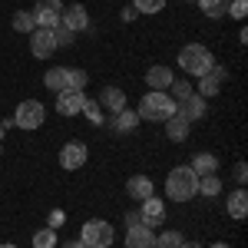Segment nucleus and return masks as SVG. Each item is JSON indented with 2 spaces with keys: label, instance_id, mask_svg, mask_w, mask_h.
Here are the masks:
<instances>
[{
  "label": "nucleus",
  "instance_id": "nucleus-20",
  "mask_svg": "<svg viewBox=\"0 0 248 248\" xmlns=\"http://www.w3.org/2000/svg\"><path fill=\"white\" fill-rule=\"evenodd\" d=\"M136 126H139V116H136V109H129V106H126V109L113 113V129H116V133L129 136V133L136 129Z\"/></svg>",
  "mask_w": 248,
  "mask_h": 248
},
{
  "label": "nucleus",
  "instance_id": "nucleus-10",
  "mask_svg": "<svg viewBox=\"0 0 248 248\" xmlns=\"http://www.w3.org/2000/svg\"><path fill=\"white\" fill-rule=\"evenodd\" d=\"M139 218H142V225H149V229L166 225V202L155 199V195H149V199L139 205Z\"/></svg>",
  "mask_w": 248,
  "mask_h": 248
},
{
  "label": "nucleus",
  "instance_id": "nucleus-22",
  "mask_svg": "<svg viewBox=\"0 0 248 248\" xmlns=\"http://www.w3.org/2000/svg\"><path fill=\"white\" fill-rule=\"evenodd\" d=\"M199 7H202V14L209 20H222L225 14H229V3L232 0H195Z\"/></svg>",
  "mask_w": 248,
  "mask_h": 248
},
{
  "label": "nucleus",
  "instance_id": "nucleus-3",
  "mask_svg": "<svg viewBox=\"0 0 248 248\" xmlns=\"http://www.w3.org/2000/svg\"><path fill=\"white\" fill-rule=\"evenodd\" d=\"M139 119H149V123H166L169 116H175V99L169 93H159V90H149V93L139 99V109H136Z\"/></svg>",
  "mask_w": 248,
  "mask_h": 248
},
{
  "label": "nucleus",
  "instance_id": "nucleus-27",
  "mask_svg": "<svg viewBox=\"0 0 248 248\" xmlns=\"http://www.w3.org/2000/svg\"><path fill=\"white\" fill-rule=\"evenodd\" d=\"M199 192L209 195V199L222 195V179H218V175H199Z\"/></svg>",
  "mask_w": 248,
  "mask_h": 248
},
{
  "label": "nucleus",
  "instance_id": "nucleus-43",
  "mask_svg": "<svg viewBox=\"0 0 248 248\" xmlns=\"http://www.w3.org/2000/svg\"><path fill=\"white\" fill-rule=\"evenodd\" d=\"M0 155H3V149H0Z\"/></svg>",
  "mask_w": 248,
  "mask_h": 248
},
{
  "label": "nucleus",
  "instance_id": "nucleus-32",
  "mask_svg": "<svg viewBox=\"0 0 248 248\" xmlns=\"http://www.w3.org/2000/svg\"><path fill=\"white\" fill-rule=\"evenodd\" d=\"M53 40H57V50H60V46H73L77 33H70L66 27H57V30H53Z\"/></svg>",
  "mask_w": 248,
  "mask_h": 248
},
{
  "label": "nucleus",
  "instance_id": "nucleus-19",
  "mask_svg": "<svg viewBox=\"0 0 248 248\" xmlns=\"http://www.w3.org/2000/svg\"><path fill=\"white\" fill-rule=\"evenodd\" d=\"M189 169L195 172V175H215V172H218V155L195 153V155H192V162H189Z\"/></svg>",
  "mask_w": 248,
  "mask_h": 248
},
{
  "label": "nucleus",
  "instance_id": "nucleus-41",
  "mask_svg": "<svg viewBox=\"0 0 248 248\" xmlns=\"http://www.w3.org/2000/svg\"><path fill=\"white\" fill-rule=\"evenodd\" d=\"M0 248H17V245H10V242H3V245H0Z\"/></svg>",
  "mask_w": 248,
  "mask_h": 248
},
{
  "label": "nucleus",
  "instance_id": "nucleus-37",
  "mask_svg": "<svg viewBox=\"0 0 248 248\" xmlns=\"http://www.w3.org/2000/svg\"><path fill=\"white\" fill-rule=\"evenodd\" d=\"M119 17H123V23H129V20H136V10H133V7H123Z\"/></svg>",
  "mask_w": 248,
  "mask_h": 248
},
{
  "label": "nucleus",
  "instance_id": "nucleus-2",
  "mask_svg": "<svg viewBox=\"0 0 248 248\" xmlns=\"http://www.w3.org/2000/svg\"><path fill=\"white\" fill-rule=\"evenodd\" d=\"M212 66H215V57H212L209 46H202V43H186V46L179 50V70L189 73L192 79L205 77Z\"/></svg>",
  "mask_w": 248,
  "mask_h": 248
},
{
  "label": "nucleus",
  "instance_id": "nucleus-1",
  "mask_svg": "<svg viewBox=\"0 0 248 248\" xmlns=\"http://www.w3.org/2000/svg\"><path fill=\"white\" fill-rule=\"evenodd\" d=\"M195 195H199V175L189 166H175L166 175V199H172V202H192Z\"/></svg>",
  "mask_w": 248,
  "mask_h": 248
},
{
  "label": "nucleus",
  "instance_id": "nucleus-9",
  "mask_svg": "<svg viewBox=\"0 0 248 248\" xmlns=\"http://www.w3.org/2000/svg\"><path fill=\"white\" fill-rule=\"evenodd\" d=\"M60 27H66L70 33H83V30H90V10H86L83 3H70V7H63V14H60Z\"/></svg>",
  "mask_w": 248,
  "mask_h": 248
},
{
  "label": "nucleus",
  "instance_id": "nucleus-40",
  "mask_svg": "<svg viewBox=\"0 0 248 248\" xmlns=\"http://www.w3.org/2000/svg\"><path fill=\"white\" fill-rule=\"evenodd\" d=\"M3 133H7V126H3V119H0V139H3Z\"/></svg>",
  "mask_w": 248,
  "mask_h": 248
},
{
  "label": "nucleus",
  "instance_id": "nucleus-18",
  "mask_svg": "<svg viewBox=\"0 0 248 248\" xmlns=\"http://www.w3.org/2000/svg\"><path fill=\"white\" fill-rule=\"evenodd\" d=\"M99 109H109V113H119V109H126V93L119 90V86H103V93H99Z\"/></svg>",
  "mask_w": 248,
  "mask_h": 248
},
{
  "label": "nucleus",
  "instance_id": "nucleus-26",
  "mask_svg": "<svg viewBox=\"0 0 248 248\" xmlns=\"http://www.w3.org/2000/svg\"><path fill=\"white\" fill-rule=\"evenodd\" d=\"M166 93H169L175 103H182V99H189V96L195 93V86H192L189 79H172V86L166 90Z\"/></svg>",
  "mask_w": 248,
  "mask_h": 248
},
{
  "label": "nucleus",
  "instance_id": "nucleus-29",
  "mask_svg": "<svg viewBox=\"0 0 248 248\" xmlns=\"http://www.w3.org/2000/svg\"><path fill=\"white\" fill-rule=\"evenodd\" d=\"M182 242H186V238H182V232H159V235H155V248H179L182 245Z\"/></svg>",
  "mask_w": 248,
  "mask_h": 248
},
{
  "label": "nucleus",
  "instance_id": "nucleus-17",
  "mask_svg": "<svg viewBox=\"0 0 248 248\" xmlns=\"http://www.w3.org/2000/svg\"><path fill=\"white\" fill-rule=\"evenodd\" d=\"M225 212H229V218H235V222H242V218L248 215V192H245V186H238V189L225 199Z\"/></svg>",
  "mask_w": 248,
  "mask_h": 248
},
{
  "label": "nucleus",
  "instance_id": "nucleus-4",
  "mask_svg": "<svg viewBox=\"0 0 248 248\" xmlns=\"http://www.w3.org/2000/svg\"><path fill=\"white\" fill-rule=\"evenodd\" d=\"M79 242L86 248H109L116 242V229L106 218H90V222H83V229H79Z\"/></svg>",
  "mask_w": 248,
  "mask_h": 248
},
{
  "label": "nucleus",
  "instance_id": "nucleus-7",
  "mask_svg": "<svg viewBox=\"0 0 248 248\" xmlns=\"http://www.w3.org/2000/svg\"><path fill=\"white\" fill-rule=\"evenodd\" d=\"M229 79V70L222 66V63H215L205 77H199L195 79V93L202 96V99H212V96H218L222 93V83Z\"/></svg>",
  "mask_w": 248,
  "mask_h": 248
},
{
  "label": "nucleus",
  "instance_id": "nucleus-6",
  "mask_svg": "<svg viewBox=\"0 0 248 248\" xmlns=\"http://www.w3.org/2000/svg\"><path fill=\"white\" fill-rule=\"evenodd\" d=\"M60 169L66 172H77L86 166V159H90V149H86V142H79V139H70V142H63L60 146Z\"/></svg>",
  "mask_w": 248,
  "mask_h": 248
},
{
  "label": "nucleus",
  "instance_id": "nucleus-24",
  "mask_svg": "<svg viewBox=\"0 0 248 248\" xmlns=\"http://www.w3.org/2000/svg\"><path fill=\"white\" fill-rule=\"evenodd\" d=\"M90 83V73L79 70V66H66V90H86Z\"/></svg>",
  "mask_w": 248,
  "mask_h": 248
},
{
  "label": "nucleus",
  "instance_id": "nucleus-15",
  "mask_svg": "<svg viewBox=\"0 0 248 248\" xmlns=\"http://www.w3.org/2000/svg\"><path fill=\"white\" fill-rule=\"evenodd\" d=\"M126 248H155V229L142 225V222L126 229Z\"/></svg>",
  "mask_w": 248,
  "mask_h": 248
},
{
  "label": "nucleus",
  "instance_id": "nucleus-11",
  "mask_svg": "<svg viewBox=\"0 0 248 248\" xmlns=\"http://www.w3.org/2000/svg\"><path fill=\"white\" fill-rule=\"evenodd\" d=\"M30 53L37 60H50L53 53H57V40H53V30H33L30 33Z\"/></svg>",
  "mask_w": 248,
  "mask_h": 248
},
{
  "label": "nucleus",
  "instance_id": "nucleus-30",
  "mask_svg": "<svg viewBox=\"0 0 248 248\" xmlns=\"http://www.w3.org/2000/svg\"><path fill=\"white\" fill-rule=\"evenodd\" d=\"M136 14H162L166 10V0H133L129 3Z\"/></svg>",
  "mask_w": 248,
  "mask_h": 248
},
{
  "label": "nucleus",
  "instance_id": "nucleus-28",
  "mask_svg": "<svg viewBox=\"0 0 248 248\" xmlns=\"http://www.w3.org/2000/svg\"><path fill=\"white\" fill-rule=\"evenodd\" d=\"M33 248H57V229H40L33 232Z\"/></svg>",
  "mask_w": 248,
  "mask_h": 248
},
{
  "label": "nucleus",
  "instance_id": "nucleus-42",
  "mask_svg": "<svg viewBox=\"0 0 248 248\" xmlns=\"http://www.w3.org/2000/svg\"><path fill=\"white\" fill-rule=\"evenodd\" d=\"M209 248H229V245H222V242H218V245H209Z\"/></svg>",
  "mask_w": 248,
  "mask_h": 248
},
{
  "label": "nucleus",
  "instance_id": "nucleus-21",
  "mask_svg": "<svg viewBox=\"0 0 248 248\" xmlns=\"http://www.w3.org/2000/svg\"><path fill=\"white\" fill-rule=\"evenodd\" d=\"M189 126L192 123H186L182 116H169L166 119V136H169L172 142H186L189 139Z\"/></svg>",
  "mask_w": 248,
  "mask_h": 248
},
{
  "label": "nucleus",
  "instance_id": "nucleus-34",
  "mask_svg": "<svg viewBox=\"0 0 248 248\" xmlns=\"http://www.w3.org/2000/svg\"><path fill=\"white\" fill-rule=\"evenodd\" d=\"M232 175H235V182H238V186H245V182H248V166H245V162H235Z\"/></svg>",
  "mask_w": 248,
  "mask_h": 248
},
{
  "label": "nucleus",
  "instance_id": "nucleus-14",
  "mask_svg": "<svg viewBox=\"0 0 248 248\" xmlns=\"http://www.w3.org/2000/svg\"><path fill=\"white\" fill-rule=\"evenodd\" d=\"M126 195L133 199V202H146L149 195H155V186L149 175H129L126 179Z\"/></svg>",
  "mask_w": 248,
  "mask_h": 248
},
{
  "label": "nucleus",
  "instance_id": "nucleus-39",
  "mask_svg": "<svg viewBox=\"0 0 248 248\" xmlns=\"http://www.w3.org/2000/svg\"><path fill=\"white\" fill-rule=\"evenodd\" d=\"M179 248H202V245H195V242H182Z\"/></svg>",
  "mask_w": 248,
  "mask_h": 248
},
{
  "label": "nucleus",
  "instance_id": "nucleus-36",
  "mask_svg": "<svg viewBox=\"0 0 248 248\" xmlns=\"http://www.w3.org/2000/svg\"><path fill=\"white\" fill-rule=\"evenodd\" d=\"M60 225H63V212H53L50 215V229H60Z\"/></svg>",
  "mask_w": 248,
  "mask_h": 248
},
{
  "label": "nucleus",
  "instance_id": "nucleus-23",
  "mask_svg": "<svg viewBox=\"0 0 248 248\" xmlns=\"http://www.w3.org/2000/svg\"><path fill=\"white\" fill-rule=\"evenodd\" d=\"M43 86H46L50 93H60V90H66V66H53V70H46V77H43Z\"/></svg>",
  "mask_w": 248,
  "mask_h": 248
},
{
  "label": "nucleus",
  "instance_id": "nucleus-38",
  "mask_svg": "<svg viewBox=\"0 0 248 248\" xmlns=\"http://www.w3.org/2000/svg\"><path fill=\"white\" fill-rule=\"evenodd\" d=\"M60 248H86V245H83V242H79V238H77V242H63V245H60Z\"/></svg>",
  "mask_w": 248,
  "mask_h": 248
},
{
  "label": "nucleus",
  "instance_id": "nucleus-8",
  "mask_svg": "<svg viewBox=\"0 0 248 248\" xmlns=\"http://www.w3.org/2000/svg\"><path fill=\"white\" fill-rule=\"evenodd\" d=\"M30 14H33V23H37L40 30H57L60 14H63V3H60V0H40Z\"/></svg>",
  "mask_w": 248,
  "mask_h": 248
},
{
  "label": "nucleus",
  "instance_id": "nucleus-31",
  "mask_svg": "<svg viewBox=\"0 0 248 248\" xmlns=\"http://www.w3.org/2000/svg\"><path fill=\"white\" fill-rule=\"evenodd\" d=\"M79 113L86 116L93 126H99V123H103V109H99V103H96V99H90V96H86V103H83V109H79Z\"/></svg>",
  "mask_w": 248,
  "mask_h": 248
},
{
  "label": "nucleus",
  "instance_id": "nucleus-25",
  "mask_svg": "<svg viewBox=\"0 0 248 248\" xmlns=\"http://www.w3.org/2000/svg\"><path fill=\"white\" fill-rule=\"evenodd\" d=\"M10 23H14L17 33H33V30H37V23H33V14H30V10H17Z\"/></svg>",
  "mask_w": 248,
  "mask_h": 248
},
{
  "label": "nucleus",
  "instance_id": "nucleus-12",
  "mask_svg": "<svg viewBox=\"0 0 248 248\" xmlns=\"http://www.w3.org/2000/svg\"><path fill=\"white\" fill-rule=\"evenodd\" d=\"M86 103V90H60L57 93V113L60 116H79Z\"/></svg>",
  "mask_w": 248,
  "mask_h": 248
},
{
  "label": "nucleus",
  "instance_id": "nucleus-44",
  "mask_svg": "<svg viewBox=\"0 0 248 248\" xmlns=\"http://www.w3.org/2000/svg\"><path fill=\"white\" fill-rule=\"evenodd\" d=\"M189 3H195V0H189Z\"/></svg>",
  "mask_w": 248,
  "mask_h": 248
},
{
  "label": "nucleus",
  "instance_id": "nucleus-5",
  "mask_svg": "<svg viewBox=\"0 0 248 248\" xmlns=\"http://www.w3.org/2000/svg\"><path fill=\"white\" fill-rule=\"evenodd\" d=\"M14 126L27 129V133L46 126V106H43L40 99H23V103H17V109H14Z\"/></svg>",
  "mask_w": 248,
  "mask_h": 248
},
{
  "label": "nucleus",
  "instance_id": "nucleus-35",
  "mask_svg": "<svg viewBox=\"0 0 248 248\" xmlns=\"http://www.w3.org/2000/svg\"><path fill=\"white\" fill-rule=\"evenodd\" d=\"M142 218H139V212H126V229H133V225H139Z\"/></svg>",
  "mask_w": 248,
  "mask_h": 248
},
{
  "label": "nucleus",
  "instance_id": "nucleus-16",
  "mask_svg": "<svg viewBox=\"0 0 248 248\" xmlns=\"http://www.w3.org/2000/svg\"><path fill=\"white\" fill-rule=\"evenodd\" d=\"M172 79H175V73H172L169 66H162V63L146 70V86H149V90H159V93H166V90L172 86Z\"/></svg>",
  "mask_w": 248,
  "mask_h": 248
},
{
  "label": "nucleus",
  "instance_id": "nucleus-13",
  "mask_svg": "<svg viewBox=\"0 0 248 248\" xmlns=\"http://www.w3.org/2000/svg\"><path fill=\"white\" fill-rule=\"evenodd\" d=\"M209 113V103L202 99L199 93H192L189 99H182V103H175V116H182L186 123H199L202 116Z\"/></svg>",
  "mask_w": 248,
  "mask_h": 248
},
{
  "label": "nucleus",
  "instance_id": "nucleus-33",
  "mask_svg": "<svg viewBox=\"0 0 248 248\" xmlns=\"http://www.w3.org/2000/svg\"><path fill=\"white\" fill-rule=\"evenodd\" d=\"M245 14H248V3H245V0H232V3H229V14H225V17L245 20Z\"/></svg>",
  "mask_w": 248,
  "mask_h": 248
}]
</instances>
